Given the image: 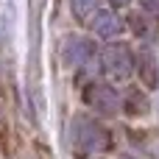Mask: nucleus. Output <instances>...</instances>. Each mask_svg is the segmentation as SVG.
Instances as JSON below:
<instances>
[{
    "label": "nucleus",
    "instance_id": "obj_6",
    "mask_svg": "<svg viewBox=\"0 0 159 159\" xmlns=\"http://www.w3.org/2000/svg\"><path fill=\"white\" fill-rule=\"evenodd\" d=\"M140 75H143V81L148 87H157V59H154V53L148 48L140 50Z\"/></svg>",
    "mask_w": 159,
    "mask_h": 159
},
{
    "label": "nucleus",
    "instance_id": "obj_9",
    "mask_svg": "<svg viewBox=\"0 0 159 159\" xmlns=\"http://www.w3.org/2000/svg\"><path fill=\"white\" fill-rule=\"evenodd\" d=\"M140 3H143V8H145V11L159 14V0H140Z\"/></svg>",
    "mask_w": 159,
    "mask_h": 159
},
{
    "label": "nucleus",
    "instance_id": "obj_3",
    "mask_svg": "<svg viewBox=\"0 0 159 159\" xmlns=\"http://www.w3.org/2000/svg\"><path fill=\"white\" fill-rule=\"evenodd\" d=\"M84 103H87L89 109L101 112V115H115V112L123 106L117 89L109 87V84H89V87L84 89Z\"/></svg>",
    "mask_w": 159,
    "mask_h": 159
},
{
    "label": "nucleus",
    "instance_id": "obj_7",
    "mask_svg": "<svg viewBox=\"0 0 159 159\" xmlns=\"http://www.w3.org/2000/svg\"><path fill=\"white\" fill-rule=\"evenodd\" d=\"M95 6H98V0H70V8H73V14L78 20H87L95 11Z\"/></svg>",
    "mask_w": 159,
    "mask_h": 159
},
{
    "label": "nucleus",
    "instance_id": "obj_5",
    "mask_svg": "<svg viewBox=\"0 0 159 159\" xmlns=\"http://www.w3.org/2000/svg\"><path fill=\"white\" fill-rule=\"evenodd\" d=\"M92 28H95V34H98V36L109 39V36H117V34L123 31V20H120L115 11H98V14H95Z\"/></svg>",
    "mask_w": 159,
    "mask_h": 159
},
{
    "label": "nucleus",
    "instance_id": "obj_1",
    "mask_svg": "<svg viewBox=\"0 0 159 159\" xmlns=\"http://www.w3.org/2000/svg\"><path fill=\"white\" fill-rule=\"evenodd\" d=\"M70 145L75 151V157H92L109 148V131L103 126H98L95 120L78 115L70 123Z\"/></svg>",
    "mask_w": 159,
    "mask_h": 159
},
{
    "label": "nucleus",
    "instance_id": "obj_2",
    "mask_svg": "<svg viewBox=\"0 0 159 159\" xmlns=\"http://www.w3.org/2000/svg\"><path fill=\"white\" fill-rule=\"evenodd\" d=\"M101 61H103V73H106L109 78H115V81H123V78H129V75L134 73V59H131V50H129L123 42L109 45V48L103 50Z\"/></svg>",
    "mask_w": 159,
    "mask_h": 159
},
{
    "label": "nucleus",
    "instance_id": "obj_4",
    "mask_svg": "<svg viewBox=\"0 0 159 159\" xmlns=\"http://www.w3.org/2000/svg\"><path fill=\"white\" fill-rule=\"evenodd\" d=\"M92 53H95L92 42H89V39H81V36H70V39L64 42V48H61V59H64V64H70V67H84V64L92 59Z\"/></svg>",
    "mask_w": 159,
    "mask_h": 159
},
{
    "label": "nucleus",
    "instance_id": "obj_8",
    "mask_svg": "<svg viewBox=\"0 0 159 159\" xmlns=\"http://www.w3.org/2000/svg\"><path fill=\"white\" fill-rule=\"evenodd\" d=\"M129 106H131L129 112H145L148 103H145V98H137V92H131V95H129Z\"/></svg>",
    "mask_w": 159,
    "mask_h": 159
},
{
    "label": "nucleus",
    "instance_id": "obj_10",
    "mask_svg": "<svg viewBox=\"0 0 159 159\" xmlns=\"http://www.w3.org/2000/svg\"><path fill=\"white\" fill-rule=\"evenodd\" d=\"M112 3H115V6H117V8H120V6H129V3H131V0H112Z\"/></svg>",
    "mask_w": 159,
    "mask_h": 159
}]
</instances>
